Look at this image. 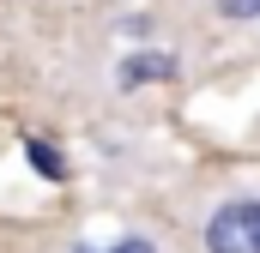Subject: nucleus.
I'll use <instances>...</instances> for the list:
<instances>
[{
	"instance_id": "1",
	"label": "nucleus",
	"mask_w": 260,
	"mask_h": 253,
	"mask_svg": "<svg viewBox=\"0 0 260 253\" xmlns=\"http://www.w3.org/2000/svg\"><path fill=\"white\" fill-rule=\"evenodd\" d=\"M206 253H260V199H230L200 229Z\"/></svg>"
},
{
	"instance_id": "2",
	"label": "nucleus",
	"mask_w": 260,
	"mask_h": 253,
	"mask_svg": "<svg viewBox=\"0 0 260 253\" xmlns=\"http://www.w3.org/2000/svg\"><path fill=\"white\" fill-rule=\"evenodd\" d=\"M164 78H176V55L170 49H145V55H127L121 61V91H139V85H164Z\"/></svg>"
},
{
	"instance_id": "3",
	"label": "nucleus",
	"mask_w": 260,
	"mask_h": 253,
	"mask_svg": "<svg viewBox=\"0 0 260 253\" xmlns=\"http://www.w3.org/2000/svg\"><path fill=\"white\" fill-rule=\"evenodd\" d=\"M24 163H30L43 181H67V157L49 145V139H24Z\"/></svg>"
},
{
	"instance_id": "4",
	"label": "nucleus",
	"mask_w": 260,
	"mask_h": 253,
	"mask_svg": "<svg viewBox=\"0 0 260 253\" xmlns=\"http://www.w3.org/2000/svg\"><path fill=\"white\" fill-rule=\"evenodd\" d=\"M218 12L236 18V24H248V18H260V0H218Z\"/></svg>"
},
{
	"instance_id": "5",
	"label": "nucleus",
	"mask_w": 260,
	"mask_h": 253,
	"mask_svg": "<svg viewBox=\"0 0 260 253\" xmlns=\"http://www.w3.org/2000/svg\"><path fill=\"white\" fill-rule=\"evenodd\" d=\"M79 253H157L145 235H127V241H115V247H79Z\"/></svg>"
}]
</instances>
